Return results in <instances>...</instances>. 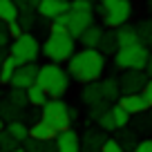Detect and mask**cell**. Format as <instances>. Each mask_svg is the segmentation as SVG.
I'll return each mask as SVG.
<instances>
[{
	"mask_svg": "<svg viewBox=\"0 0 152 152\" xmlns=\"http://www.w3.org/2000/svg\"><path fill=\"white\" fill-rule=\"evenodd\" d=\"M105 72V56L96 47H83L74 52L67 61V74L78 83L99 81Z\"/></svg>",
	"mask_w": 152,
	"mask_h": 152,
	"instance_id": "6da1fadb",
	"label": "cell"
},
{
	"mask_svg": "<svg viewBox=\"0 0 152 152\" xmlns=\"http://www.w3.org/2000/svg\"><path fill=\"white\" fill-rule=\"evenodd\" d=\"M36 83L45 90L49 99H63L65 92L69 90V74L58 63H47L38 67Z\"/></svg>",
	"mask_w": 152,
	"mask_h": 152,
	"instance_id": "7a4b0ae2",
	"label": "cell"
},
{
	"mask_svg": "<svg viewBox=\"0 0 152 152\" xmlns=\"http://www.w3.org/2000/svg\"><path fill=\"white\" fill-rule=\"evenodd\" d=\"M74 38L69 34H49V38L45 43H40V54L45 58H49V63H67L69 56L76 52L74 49Z\"/></svg>",
	"mask_w": 152,
	"mask_h": 152,
	"instance_id": "3957f363",
	"label": "cell"
},
{
	"mask_svg": "<svg viewBox=\"0 0 152 152\" xmlns=\"http://www.w3.org/2000/svg\"><path fill=\"white\" fill-rule=\"evenodd\" d=\"M40 119L45 123H49L56 132H63V130L72 128V114H69V105L63 99H49L47 103L40 107Z\"/></svg>",
	"mask_w": 152,
	"mask_h": 152,
	"instance_id": "277c9868",
	"label": "cell"
},
{
	"mask_svg": "<svg viewBox=\"0 0 152 152\" xmlns=\"http://www.w3.org/2000/svg\"><path fill=\"white\" fill-rule=\"evenodd\" d=\"M99 14L103 18L105 27L116 29L130 20V16H132V2L130 0H101Z\"/></svg>",
	"mask_w": 152,
	"mask_h": 152,
	"instance_id": "5b68a950",
	"label": "cell"
},
{
	"mask_svg": "<svg viewBox=\"0 0 152 152\" xmlns=\"http://www.w3.org/2000/svg\"><path fill=\"white\" fill-rule=\"evenodd\" d=\"M150 49L143 43L128 45V47H119L114 52V65L119 69H145Z\"/></svg>",
	"mask_w": 152,
	"mask_h": 152,
	"instance_id": "8992f818",
	"label": "cell"
},
{
	"mask_svg": "<svg viewBox=\"0 0 152 152\" xmlns=\"http://www.w3.org/2000/svg\"><path fill=\"white\" fill-rule=\"evenodd\" d=\"M9 54L18 61V65H25V63H36L38 56H40V43L38 38L29 31H23L18 38H14V43L9 47Z\"/></svg>",
	"mask_w": 152,
	"mask_h": 152,
	"instance_id": "52a82bcc",
	"label": "cell"
},
{
	"mask_svg": "<svg viewBox=\"0 0 152 152\" xmlns=\"http://www.w3.org/2000/svg\"><path fill=\"white\" fill-rule=\"evenodd\" d=\"M148 81V74L143 69H123V76L119 78L121 94H139Z\"/></svg>",
	"mask_w": 152,
	"mask_h": 152,
	"instance_id": "ba28073f",
	"label": "cell"
},
{
	"mask_svg": "<svg viewBox=\"0 0 152 152\" xmlns=\"http://www.w3.org/2000/svg\"><path fill=\"white\" fill-rule=\"evenodd\" d=\"M90 25H94V11H69V25H67V34L74 40L81 38Z\"/></svg>",
	"mask_w": 152,
	"mask_h": 152,
	"instance_id": "9c48e42d",
	"label": "cell"
},
{
	"mask_svg": "<svg viewBox=\"0 0 152 152\" xmlns=\"http://www.w3.org/2000/svg\"><path fill=\"white\" fill-rule=\"evenodd\" d=\"M36 76H38V65L36 63H25V65H18V69L14 72L9 85L11 87H20V90H27L29 85L36 83Z\"/></svg>",
	"mask_w": 152,
	"mask_h": 152,
	"instance_id": "30bf717a",
	"label": "cell"
},
{
	"mask_svg": "<svg viewBox=\"0 0 152 152\" xmlns=\"http://www.w3.org/2000/svg\"><path fill=\"white\" fill-rule=\"evenodd\" d=\"M116 103H119L130 116H139V114H145L148 110H150V105H148V101L143 99L141 92H139V94H121Z\"/></svg>",
	"mask_w": 152,
	"mask_h": 152,
	"instance_id": "8fae6325",
	"label": "cell"
},
{
	"mask_svg": "<svg viewBox=\"0 0 152 152\" xmlns=\"http://www.w3.org/2000/svg\"><path fill=\"white\" fill-rule=\"evenodd\" d=\"M54 145H56L58 152H81V137L72 128H67L63 132H56Z\"/></svg>",
	"mask_w": 152,
	"mask_h": 152,
	"instance_id": "7c38bea8",
	"label": "cell"
},
{
	"mask_svg": "<svg viewBox=\"0 0 152 152\" xmlns=\"http://www.w3.org/2000/svg\"><path fill=\"white\" fill-rule=\"evenodd\" d=\"M38 16L40 18H47V20H54L58 14L63 11H69V2H61V0H40L36 7Z\"/></svg>",
	"mask_w": 152,
	"mask_h": 152,
	"instance_id": "4fadbf2b",
	"label": "cell"
},
{
	"mask_svg": "<svg viewBox=\"0 0 152 152\" xmlns=\"http://www.w3.org/2000/svg\"><path fill=\"white\" fill-rule=\"evenodd\" d=\"M29 139H34V141H54L56 139V130L49 123H45L43 119H38L36 123L29 125Z\"/></svg>",
	"mask_w": 152,
	"mask_h": 152,
	"instance_id": "5bb4252c",
	"label": "cell"
},
{
	"mask_svg": "<svg viewBox=\"0 0 152 152\" xmlns=\"http://www.w3.org/2000/svg\"><path fill=\"white\" fill-rule=\"evenodd\" d=\"M81 101L90 107V105L101 103L103 99V90H101V83L99 81H92V83H83V90H81Z\"/></svg>",
	"mask_w": 152,
	"mask_h": 152,
	"instance_id": "9a60e30c",
	"label": "cell"
},
{
	"mask_svg": "<svg viewBox=\"0 0 152 152\" xmlns=\"http://www.w3.org/2000/svg\"><path fill=\"white\" fill-rule=\"evenodd\" d=\"M114 34H116V43H119V47H128V45H137L139 43V31H137V27L130 25V23L116 27Z\"/></svg>",
	"mask_w": 152,
	"mask_h": 152,
	"instance_id": "2e32d148",
	"label": "cell"
},
{
	"mask_svg": "<svg viewBox=\"0 0 152 152\" xmlns=\"http://www.w3.org/2000/svg\"><path fill=\"white\" fill-rule=\"evenodd\" d=\"M103 31H105V29L99 27V25H90V27H87L85 31L81 34V38H78V40L83 43V47H99Z\"/></svg>",
	"mask_w": 152,
	"mask_h": 152,
	"instance_id": "e0dca14e",
	"label": "cell"
},
{
	"mask_svg": "<svg viewBox=\"0 0 152 152\" xmlns=\"http://www.w3.org/2000/svg\"><path fill=\"white\" fill-rule=\"evenodd\" d=\"M25 92H27V101H29V105H31V107H38V110H40V107H43V105L49 101V96L45 94V90L38 85V83L29 85Z\"/></svg>",
	"mask_w": 152,
	"mask_h": 152,
	"instance_id": "ac0fdd59",
	"label": "cell"
},
{
	"mask_svg": "<svg viewBox=\"0 0 152 152\" xmlns=\"http://www.w3.org/2000/svg\"><path fill=\"white\" fill-rule=\"evenodd\" d=\"M101 90H103V99L105 101H119L121 90H119V78L114 76H107L101 81Z\"/></svg>",
	"mask_w": 152,
	"mask_h": 152,
	"instance_id": "d6986e66",
	"label": "cell"
},
{
	"mask_svg": "<svg viewBox=\"0 0 152 152\" xmlns=\"http://www.w3.org/2000/svg\"><path fill=\"white\" fill-rule=\"evenodd\" d=\"M99 49L103 56H110V54H114L116 49H119V43H116V34H114V29H110V31H103V36H101V43H99Z\"/></svg>",
	"mask_w": 152,
	"mask_h": 152,
	"instance_id": "ffe728a7",
	"label": "cell"
},
{
	"mask_svg": "<svg viewBox=\"0 0 152 152\" xmlns=\"http://www.w3.org/2000/svg\"><path fill=\"white\" fill-rule=\"evenodd\" d=\"M18 69V61H16L11 54H7V58L2 61V65H0V83L2 85H9L11 76H14V72Z\"/></svg>",
	"mask_w": 152,
	"mask_h": 152,
	"instance_id": "44dd1931",
	"label": "cell"
},
{
	"mask_svg": "<svg viewBox=\"0 0 152 152\" xmlns=\"http://www.w3.org/2000/svg\"><path fill=\"white\" fill-rule=\"evenodd\" d=\"M23 148H25V152H58L54 141H34L29 137L23 141Z\"/></svg>",
	"mask_w": 152,
	"mask_h": 152,
	"instance_id": "7402d4cb",
	"label": "cell"
},
{
	"mask_svg": "<svg viewBox=\"0 0 152 152\" xmlns=\"http://www.w3.org/2000/svg\"><path fill=\"white\" fill-rule=\"evenodd\" d=\"M116 141L121 143V148H123L125 152H132V148L139 143V139H137V132H134L132 128H121L119 130V139Z\"/></svg>",
	"mask_w": 152,
	"mask_h": 152,
	"instance_id": "603a6c76",
	"label": "cell"
},
{
	"mask_svg": "<svg viewBox=\"0 0 152 152\" xmlns=\"http://www.w3.org/2000/svg\"><path fill=\"white\" fill-rule=\"evenodd\" d=\"M0 20L5 25L18 20V7L14 5V0H0Z\"/></svg>",
	"mask_w": 152,
	"mask_h": 152,
	"instance_id": "cb8c5ba5",
	"label": "cell"
},
{
	"mask_svg": "<svg viewBox=\"0 0 152 152\" xmlns=\"http://www.w3.org/2000/svg\"><path fill=\"white\" fill-rule=\"evenodd\" d=\"M110 114H112V119H114V125H116V130H121V128H128L130 125V114L125 112L123 107H121L119 103H114L112 107H110Z\"/></svg>",
	"mask_w": 152,
	"mask_h": 152,
	"instance_id": "d4e9b609",
	"label": "cell"
},
{
	"mask_svg": "<svg viewBox=\"0 0 152 152\" xmlns=\"http://www.w3.org/2000/svg\"><path fill=\"white\" fill-rule=\"evenodd\" d=\"M105 132L103 130H87L85 134L81 137V145H92V148H101L105 141Z\"/></svg>",
	"mask_w": 152,
	"mask_h": 152,
	"instance_id": "484cf974",
	"label": "cell"
},
{
	"mask_svg": "<svg viewBox=\"0 0 152 152\" xmlns=\"http://www.w3.org/2000/svg\"><path fill=\"white\" fill-rule=\"evenodd\" d=\"M5 130H7V132H9L18 143H23L25 139L29 137V125H25L23 121H9V125H7Z\"/></svg>",
	"mask_w": 152,
	"mask_h": 152,
	"instance_id": "4316f807",
	"label": "cell"
},
{
	"mask_svg": "<svg viewBox=\"0 0 152 152\" xmlns=\"http://www.w3.org/2000/svg\"><path fill=\"white\" fill-rule=\"evenodd\" d=\"M7 101H9V103L14 105V107H18V110L29 107L27 92H25V90H20V87H11V92H9V96H7Z\"/></svg>",
	"mask_w": 152,
	"mask_h": 152,
	"instance_id": "83f0119b",
	"label": "cell"
},
{
	"mask_svg": "<svg viewBox=\"0 0 152 152\" xmlns=\"http://www.w3.org/2000/svg\"><path fill=\"white\" fill-rule=\"evenodd\" d=\"M139 31V43H143L145 47H152V20H141L137 25Z\"/></svg>",
	"mask_w": 152,
	"mask_h": 152,
	"instance_id": "f1b7e54d",
	"label": "cell"
},
{
	"mask_svg": "<svg viewBox=\"0 0 152 152\" xmlns=\"http://www.w3.org/2000/svg\"><path fill=\"white\" fill-rule=\"evenodd\" d=\"M16 116H20V110L14 107L9 101H2V103H0V119H2V121H7V119L14 121Z\"/></svg>",
	"mask_w": 152,
	"mask_h": 152,
	"instance_id": "f546056e",
	"label": "cell"
},
{
	"mask_svg": "<svg viewBox=\"0 0 152 152\" xmlns=\"http://www.w3.org/2000/svg\"><path fill=\"white\" fill-rule=\"evenodd\" d=\"M18 145H20V143L16 141V139L7 132V130H2V132H0V152H11L14 148H18Z\"/></svg>",
	"mask_w": 152,
	"mask_h": 152,
	"instance_id": "4dcf8cb0",
	"label": "cell"
},
{
	"mask_svg": "<svg viewBox=\"0 0 152 152\" xmlns=\"http://www.w3.org/2000/svg\"><path fill=\"white\" fill-rule=\"evenodd\" d=\"M96 123H99V128L103 130V132H114L116 130V125H114V119H112V114H110V107L105 114H101L99 119H96Z\"/></svg>",
	"mask_w": 152,
	"mask_h": 152,
	"instance_id": "1f68e13d",
	"label": "cell"
},
{
	"mask_svg": "<svg viewBox=\"0 0 152 152\" xmlns=\"http://www.w3.org/2000/svg\"><path fill=\"white\" fill-rule=\"evenodd\" d=\"M69 11H94V2H90V0H72Z\"/></svg>",
	"mask_w": 152,
	"mask_h": 152,
	"instance_id": "d6a6232c",
	"label": "cell"
},
{
	"mask_svg": "<svg viewBox=\"0 0 152 152\" xmlns=\"http://www.w3.org/2000/svg\"><path fill=\"white\" fill-rule=\"evenodd\" d=\"M101 152H125L123 148H121V143L116 141V139H105L103 141V145H101Z\"/></svg>",
	"mask_w": 152,
	"mask_h": 152,
	"instance_id": "836d02e7",
	"label": "cell"
},
{
	"mask_svg": "<svg viewBox=\"0 0 152 152\" xmlns=\"http://www.w3.org/2000/svg\"><path fill=\"white\" fill-rule=\"evenodd\" d=\"M107 107H110L107 101H101V103H96V105H90V119H94V121H96L101 114L107 112Z\"/></svg>",
	"mask_w": 152,
	"mask_h": 152,
	"instance_id": "e575fe53",
	"label": "cell"
},
{
	"mask_svg": "<svg viewBox=\"0 0 152 152\" xmlns=\"http://www.w3.org/2000/svg\"><path fill=\"white\" fill-rule=\"evenodd\" d=\"M18 23L23 25V29H29V27L34 25V9L20 11V14H18Z\"/></svg>",
	"mask_w": 152,
	"mask_h": 152,
	"instance_id": "d590c367",
	"label": "cell"
},
{
	"mask_svg": "<svg viewBox=\"0 0 152 152\" xmlns=\"http://www.w3.org/2000/svg\"><path fill=\"white\" fill-rule=\"evenodd\" d=\"M5 27H7V34H9V38H18L20 34L25 31V29H23V25H20L18 20H11V23H7Z\"/></svg>",
	"mask_w": 152,
	"mask_h": 152,
	"instance_id": "8d00e7d4",
	"label": "cell"
},
{
	"mask_svg": "<svg viewBox=\"0 0 152 152\" xmlns=\"http://www.w3.org/2000/svg\"><path fill=\"white\" fill-rule=\"evenodd\" d=\"M132 152H152V139H141L132 148Z\"/></svg>",
	"mask_w": 152,
	"mask_h": 152,
	"instance_id": "74e56055",
	"label": "cell"
},
{
	"mask_svg": "<svg viewBox=\"0 0 152 152\" xmlns=\"http://www.w3.org/2000/svg\"><path fill=\"white\" fill-rule=\"evenodd\" d=\"M141 94H143V99L148 101V105L152 107V78H148V81H145V85H143Z\"/></svg>",
	"mask_w": 152,
	"mask_h": 152,
	"instance_id": "f35d334b",
	"label": "cell"
},
{
	"mask_svg": "<svg viewBox=\"0 0 152 152\" xmlns=\"http://www.w3.org/2000/svg\"><path fill=\"white\" fill-rule=\"evenodd\" d=\"M7 43H9V34H7L5 23L0 20V47H7Z\"/></svg>",
	"mask_w": 152,
	"mask_h": 152,
	"instance_id": "ab89813d",
	"label": "cell"
},
{
	"mask_svg": "<svg viewBox=\"0 0 152 152\" xmlns=\"http://www.w3.org/2000/svg\"><path fill=\"white\" fill-rule=\"evenodd\" d=\"M49 34H67V29L61 27V25H56V23H52L49 25Z\"/></svg>",
	"mask_w": 152,
	"mask_h": 152,
	"instance_id": "60d3db41",
	"label": "cell"
},
{
	"mask_svg": "<svg viewBox=\"0 0 152 152\" xmlns=\"http://www.w3.org/2000/svg\"><path fill=\"white\" fill-rule=\"evenodd\" d=\"M148 74V78H152V52H150V56H148V63H145V69H143Z\"/></svg>",
	"mask_w": 152,
	"mask_h": 152,
	"instance_id": "b9f144b4",
	"label": "cell"
},
{
	"mask_svg": "<svg viewBox=\"0 0 152 152\" xmlns=\"http://www.w3.org/2000/svg\"><path fill=\"white\" fill-rule=\"evenodd\" d=\"M81 152H101V148H92V145H81Z\"/></svg>",
	"mask_w": 152,
	"mask_h": 152,
	"instance_id": "7bdbcfd3",
	"label": "cell"
},
{
	"mask_svg": "<svg viewBox=\"0 0 152 152\" xmlns=\"http://www.w3.org/2000/svg\"><path fill=\"white\" fill-rule=\"evenodd\" d=\"M5 58H7V47H0V65H2Z\"/></svg>",
	"mask_w": 152,
	"mask_h": 152,
	"instance_id": "ee69618b",
	"label": "cell"
},
{
	"mask_svg": "<svg viewBox=\"0 0 152 152\" xmlns=\"http://www.w3.org/2000/svg\"><path fill=\"white\" fill-rule=\"evenodd\" d=\"M38 2H40V0H27V5L31 7V9H36V7H38Z\"/></svg>",
	"mask_w": 152,
	"mask_h": 152,
	"instance_id": "f6af8a7d",
	"label": "cell"
},
{
	"mask_svg": "<svg viewBox=\"0 0 152 152\" xmlns=\"http://www.w3.org/2000/svg\"><path fill=\"white\" fill-rule=\"evenodd\" d=\"M11 152H25V148H23V145H18V148H14Z\"/></svg>",
	"mask_w": 152,
	"mask_h": 152,
	"instance_id": "bcb514c9",
	"label": "cell"
},
{
	"mask_svg": "<svg viewBox=\"0 0 152 152\" xmlns=\"http://www.w3.org/2000/svg\"><path fill=\"white\" fill-rule=\"evenodd\" d=\"M2 130H5V121L0 119V132H2Z\"/></svg>",
	"mask_w": 152,
	"mask_h": 152,
	"instance_id": "7dc6e473",
	"label": "cell"
},
{
	"mask_svg": "<svg viewBox=\"0 0 152 152\" xmlns=\"http://www.w3.org/2000/svg\"><path fill=\"white\" fill-rule=\"evenodd\" d=\"M150 110H152V107H150ZM148 119H150V123H152V114H150V116H148Z\"/></svg>",
	"mask_w": 152,
	"mask_h": 152,
	"instance_id": "c3c4849f",
	"label": "cell"
},
{
	"mask_svg": "<svg viewBox=\"0 0 152 152\" xmlns=\"http://www.w3.org/2000/svg\"><path fill=\"white\" fill-rule=\"evenodd\" d=\"M61 2H69V0H61Z\"/></svg>",
	"mask_w": 152,
	"mask_h": 152,
	"instance_id": "681fc988",
	"label": "cell"
},
{
	"mask_svg": "<svg viewBox=\"0 0 152 152\" xmlns=\"http://www.w3.org/2000/svg\"><path fill=\"white\" fill-rule=\"evenodd\" d=\"M150 9H152V0H150Z\"/></svg>",
	"mask_w": 152,
	"mask_h": 152,
	"instance_id": "f907efd6",
	"label": "cell"
},
{
	"mask_svg": "<svg viewBox=\"0 0 152 152\" xmlns=\"http://www.w3.org/2000/svg\"><path fill=\"white\" fill-rule=\"evenodd\" d=\"M90 2H94V0H90Z\"/></svg>",
	"mask_w": 152,
	"mask_h": 152,
	"instance_id": "816d5d0a",
	"label": "cell"
}]
</instances>
